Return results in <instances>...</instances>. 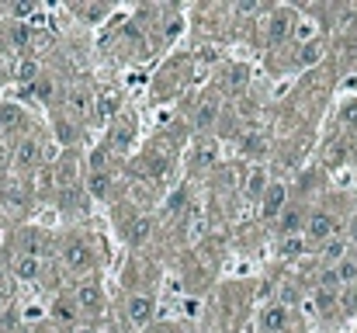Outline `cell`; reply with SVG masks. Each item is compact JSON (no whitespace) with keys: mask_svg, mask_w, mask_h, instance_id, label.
I'll return each instance as SVG.
<instances>
[{"mask_svg":"<svg viewBox=\"0 0 357 333\" xmlns=\"http://www.w3.org/2000/svg\"><path fill=\"white\" fill-rule=\"evenodd\" d=\"M31 94H35L38 101H45V105H49V101H52V94H56V80L38 77V80H35V87H31Z\"/></svg>","mask_w":357,"mask_h":333,"instance_id":"30","label":"cell"},{"mask_svg":"<svg viewBox=\"0 0 357 333\" xmlns=\"http://www.w3.org/2000/svg\"><path fill=\"white\" fill-rule=\"evenodd\" d=\"M288 327H291V306L271 302V306L260 313V330L264 333H284Z\"/></svg>","mask_w":357,"mask_h":333,"instance_id":"17","label":"cell"},{"mask_svg":"<svg viewBox=\"0 0 357 333\" xmlns=\"http://www.w3.org/2000/svg\"><path fill=\"white\" fill-rule=\"evenodd\" d=\"M309 205L302 202V198H291L288 205H284V212H281V219L274 222L278 225V236L284 239V236H302L305 232V222H309Z\"/></svg>","mask_w":357,"mask_h":333,"instance_id":"9","label":"cell"},{"mask_svg":"<svg viewBox=\"0 0 357 333\" xmlns=\"http://www.w3.org/2000/svg\"><path fill=\"white\" fill-rule=\"evenodd\" d=\"M0 135H3V125H0Z\"/></svg>","mask_w":357,"mask_h":333,"instance_id":"40","label":"cell"},{"mask_svg":"<svg viewBox=\"0 0 357 333\" xmlns=\"http://www.w3.org/2000/svg\"><path fill=\"white\" fill-rule=\"evenodd\" d=\"M63 108L70 111L77 121H87L98 111V94L91 87H84V84H73V87L63 91Z\"/></svg>","mask_w":357,"mask_h":333,"instance_id":"6","label":"cell"},{"mask_svg":"<svg viewBox=\"0 0 357 333\" xmlns=\"http://www.w3.org/2000/svg\"><path fill=\"white\" fill-rule=\"evenodd\" d=\"M340 125L351 128V132H357V101H347V105L340 108Z\"/></svg>","mask_w":357,"mask_h":333,"instance_id":"32","label":"cell"},{"mask_svg":"<svg viewBox=\"0 0 357 333\" xmlns=\"http://www.w3.org/2000/svg\"><path fill=\"white\" fill-rule=\"evenodd\" d=\"M3 278H7V274H3V257H0V281H3Z\"/></svg>","mask_w":357,"mask_h":333,"instance_id":"39","label":"cell"},{"mask_svg":"<svg viewBox=\"0 0 357 333\" xmlns=\"http://www.w3.org/2000/svg\"><path fill=\"white\" fill-rule=\"evenodd\" d=\"M52 135L59 139V146L73 149V146L80 142L84 128H80V121H77V118H73L66 108H56V114H52Z\"/></svg>","mask_w":357,"mask_h":333,"instance_id":"12","label":"cell"},{"mask_svg":"<svg viewBox=\"0 0 357 333\" xmlns=\"http://www.w3.org/2000/svg\"><path fill=\"white\" fill-rule=\"evenodd\" d=\"M38 163H42V139H38L35 132H28L24 139H17L10 167H14L17 174H35V170H38Z\"/></svg>","mask_w":357,"mask_h":333,"instance_id":"8","label":"cell"},{"mask_svg":"<svg viewBox=\"0 0 357 333\" xmlns=\"http://www.w3.org/2000/svg\"><path fill=\"white\" fill-rule=\"evenodd\" d=\"M59 260L70 274H94V250H91V239L84 236H70L63 246H59Z\"/></svg>","mask_w":357,"mask_h":333,"instance_id":"2","label":"cell"},{"mask_svg":"<svg viewBox=\"0 0 357 333\" xmlns=\"http://www.w3.org/2000/svg\"><path fill=\"white\" fill-rule=\"evenodd\" d=\"M288 202H291V188H288V184H281V181H271L267 195L260 198V216H264L267 222H278Z\"/></svg>","mask_w":357,"mask_h":333,"instance_id":"11","label":"cell"},{"mask_svg":"<svg viewBox=\"0 0 357 333\" xmlns=\"http://www.w3.org/2000/svg\"><path fill=\"white\" fill-rule=\"evenodd\" d=\"M70 333H101V330H98V327H91V323H80L77 330H70Z\"/></svg>","mask_w":357,"mask_h":333,"instance_id":"37","label":"cell"},{"mask_svg":"<svg viewBox=\"0 0 357 333\" xmlns=\"http://www.w3.org/2000/svg\"><path fill=\"white\" fill-rule=\"evenodd\" d=\"M212 163H215V149H212V146L205 142V149H198V153H195V167H202V170H208Z\"/></svg>","mask_w":357,"mask_h":333,"instance_id":"35","label":"cell"},{"mask_svg":"<svg viewBox=\"0 0 357 333\" xmlns=\"http://www.w3.org/2000/svg\"><path fill=\"white\" fill-rule=\"evenodd\" d=\"M10 14H14V17H24V14H35V3H21V7H14Z\"/></svg>","mask_w":357,"mask_h":333,"instance_id":"36","label":"cell"},{"mask_svg":"<svg viewBox=\"0 0 357 333\" xmlns=\"http://www.w3.org/2000/svg\"><path fill=\"white\" fill-rule=\"evenodd\" d=\"M125 320L132 330H149L153 320H156V302L149 292H132L125 299Z\"/></svg>","mask_w":357,"mask_h":333,"instance_id":"5","label":"cell"},{"mask_svg":"<svg viewBox=\"0 0 357 333\" xmlns=\"http://www.w3.org/2000/svg\"><path fill=\"white\" fill-rule=\"evenodd\" d=\"M305 250H309V239H305V236H284V239H281V250H278V253H281L284 260H298V257H302Z\"/></svg>","mask_w":357,"mask_h":333,"instance_id":"27","label":"cell"},{"mask_svg":"<svg viewBox=\"0 0 357 333\" xmlns=\"http://www.w3.org/2000/svg\"><path fill=\"white\" fill-rule=\"evenodd\" d=\"M84 21H101V17H108L112 14V7H73Z\"/></svg>","mask_w":357,"mask_h":333,"instance_id":"33","label":"cell"},{"mask_svg":"<svg viewBox=\"0 0 357 333\" xmlns=\"http://www.w3.org/2000/svg\"><path fill=\"white\" fill-rule=\"evenodd\" d=\"M49 323L56 327V330H77L80 323H84V313L77 309V302H73V295H56L49 306Z\"/></svg>","mask_w":357,"mask_h":333,"instance_id":"7","label":"cell"},{"mask_svg":"<svg viewBox=\"0 0 357 333\" xmlns=\"http://www.w3.org/2000/svg\"><path fill=\"white\" fill-rule=\"evenodd\" d=\"M188 202H191V195H188L184 188H177V191L167 198V205H163V209H167V216H181V212L188 209Z\"/></svg>","mask_w":357,"mask_h":333,"instance_id":"29","label":"cell"},{"mask_svg":"<svg viewBox=\"0 0 357 333\" xmlns=\"http://www.w3.org/2000/svg\"><path fill=\"white\" fill-rule=\"evenodd\" d=\"M347 156H351V139H330L326 149H323V167L337 170V167L347 163Z\"/></svg>","mask_w":357,"mask_h":333,"instance_id":"21","label":"cell"},{"mask_svg":"<svg viewBox=\"0 0 357 333\" xmlns=\"http://www.w3.org/2000/svg\"><path fill=\"white\" fill-rule=\"evenodd\" d=\"M0 125H3V132L7 135H28V111L21 108V105H14V101H0Z\"/></svg>","mask_w":357,"mask_h":333,"instance_id":"15","label":"cell"},{"mask_svg":"<svg viewBox=\"0 0 357 333\" xmlns=\"http://www.w3.org/2000/svg\"><path fill=\"white\" fill-rule=\"evenodd\" d=\"M354 253V243H351V236H330L326 243H319V264H323V271L326 267H337L340 260H347Z\"/></svg>","mask_w":357,"mask_h":333,"instance_id":"14","label":"cell"},{"mask_svg":"<svg viewBox=\"0 0 357 333\" xmlns=\"http://www.w3.org/2000/svg\"><path fill=\"white\" fill-rule=\"evenodd\" d=\"M42 274H45L42 257H31V253H17V257H14V278H17V281L35 285V281H42Z\"/></svg>","mask_w":357,"mask_h":333,"instance_id":"18","label":"cell"},{"mask_svg":"<svg viewBox=\"0 0 357 333\" xmlns=\"http://www.w3.org/2000/svg\"><path fill=\"white\" fill-rule=\"evenodd\" d=\"M267 188H271L267 167H264V163H253V167L246 170V177H243V198H246V202H260V198L267 195Z\"/></svg>","mask_w":357,"mask_h":333,"instance_id":"16","label":"cell"},{"mask_svg":"<svg viewBox=\"0 0 357 333\" xmlns=\"http://www.w3.org/2000/svg\"><path fill=\"white\" fill-rule=\"evenodd\" d=\"M149 236H153V219H149L146 212H139L132 222H125V239H128L132 246H142Z\"/></svg>","mask_w":357,"mask_h":333,"instance_id":"22","label":"cell"},{"mask_svg":"<svg viewBox=\"0 0 357 333\" xmlns=\"http://www.w3.org/2000/svg\"><path fill=\"white\" fill-rule=\"evenodd\" d=\"M87 170H112V142H98L87 156Z\"/></svg>","mask_w":357,"mask_h":333,"instance_id":"26","label":"cell"},{"mask_svg":"<svg viewBox=\"0 0 357 333\" xmlns=\"http://www.w3.org/2000/svg\"><path fill=\"white\" fill-rule=\"evenodd\" d=\"M38 73H42V66H38V59H35V56H21V59H17V70H14L17 84H35V80H38Z\"/></svg>","mask_w":357,"mask_h":333,"instance_id":"25","label":"cell"},{"mask_svg":"<svg viewBox=\"0 0 357 333\" xmlns=\"http://www.w3.org/2000/svg\"><path fill=\"white\" fill-rule=\"evenodd\" d=\"M73 302H77V309L84 313V323L87 320H101L105 316V309H108V295H105V285H101V278H94V274H87V278H80L77 285H73Z\"/></svg>","mask_w":357,"mask_h":333,"instance_id":"1","label":"cell"},{"mask_svg":"<svg viewBox=\"0 0 357 333\" xmlns=\"http://www.w3.org/2000/svg\"><path fill=\"white\" fill-rule=\"evenodd\" d=\"M31 333H56V327H52V323H38Z\"/></svg>","mask_w":357,"mask_h":333,"instance_id":"38","label":"cell"},{"mask_svg":"<svg viewBox=\"0 0 357 333\" xmlns=\"http://www.w3.org/2000/svg\"><path fill=\"white\" fill-rule=\"evenodd\" d=\"M121 98L115 94V91H105V94H98V114L101 118H119L121 114Z\"/></svg>","mask_w":357,"mask_h":333,"instance_id":"28","label":"cell"},{"mask_svg":"<svg viewBox=\"0 0 357 333\" xmlns=\"http://www.w3.org/2000/svg\"><path fill=\"white\" fill-rule=\"evenodd\" d=\"M153 191H156L153 181H132L128 184V198H132L135 209H149L153 205Z\"/></svg>","mask_w":357,"mask_h":333,"instance_id":"23","label":"cell"},{"mask_svg":"<svg viewBox=\"0 0 357 333\" xmlns=\"http://www.w3.org/2000/svg\"><path fill=\"white\" fill-rule=\"evenodd\" d=\"M84 174H87V167H84V160H80L77 149H66V153L52 163V184L59 188V195H63V191H77V184L84 181Z\"/></svg>","mask_w":357,"mask_h":333,"instance_id":"3","label":"cell"},{"mask_svg":"<svg viewBox=\"0 0 357 333\" xmlns=\"http://www.w3.org/2000/svg\"><path fill=\"white\" fill-rule=\"evenodd\" d=\"M337 232H340V216H337L333 209H312L302 236L309 239V246H319V243H326V239L337 236Z\"/></svg>","mask_w":357,"mask_h":333,"instance_id":"4","label":"cell"},{"mask_svg":"<svg viewBox=\"0 0 357 333\" xmlns=\"http://www.w3.org/2000/svg\"><path fill=\"white\" fill-rule=\"evenodd\" d=\"M219 111H222V98H219V94H205V98L198 101V108H195V125H198L202 132H208V128L219 121Z\"/></svg>","mask_w":357,"mask_h":333,"instance_id":"19","label":"cell"},{"mask_svg":"<svg viewBox=\"0 0 357 333\" xmlns=\"http://www.w3.org/2000/svg\"><path fill=\"white\" fill-rule=\"evenodd\" d=\"M243 149H246L250 156H257V153H264V149H267V142H264V135H260V132H250V135H246V142H243Z\"/></svg>","mask_w":357,"mask_h":333,"instance_id":"34","label":"cell"},{"mask_svg":"<svg viewBox=\"0 0 357 333\" xmlns=\"http://www.w3.org/2000/svg\"><path fill=\"white\" fill-rule=\"evenodd\" d=\"M10 42H14L17 49H24V45L31 42V24H21V21H14V24H10Z\"/></svg>","mask_w":357,"mask_h":333,"instance_id":"31","label":"cell"},{"mask_svg":"<svg viewBox=\"0 0 357 333\" xmlns=\"http://www.w3.org/2000/svg\"><path fill=\"white\" fill-rule=\"evenodd\" d=\"M340 299H344L340 288H330V285H316V288H312V309H316L319 316H330V313L340 306Z\"/></svg>","mask_w":357,"mask_h":333,"instance_id":"20","label":"cell"},{"mask_svg":"<svg viewBox=\"0 0 357 333\" xmlns=\"http://www.w3.org/2000/svg\"><path fill=\"white\" fill-rule=\"evenodd\" d=\"M295 28H298V14L291 7H274L271 17H267V42L281 45V42H288L295 35Z\"/></svg>","mask_w":357,"mask_h":333,"instance_id":"10","label":"cell"},{"mask_svg":"<svg viewBox=\"0 0 357 333\" xmlns=\"http://www.w3.org/2000/svg\"><path fill=\"white\" fill-rule=\"evenodd\" d=\"M84 191L91 202H108L115 195V174L112 170H87L84 174Z\"/></svg>","mask_w":357,"mask_h":333,"instance_id":"13","label":"cell"},{"mask_svg":"<svg viewBox=\"0 0 357 333\" xmlns=\"http://www.w3.org/2000/svg\"><path fill=\"white\" fill-rule=\"evenodd\" d=\"M167 167H170V160H167V156H142L139 174H142V177H149V181L156 184V181H163V177H167Z\"/></svg>","mask_w":357,"mask_h":333,"instance_id":"24","label":"cell"},{"mask_svg":"<svg viewBox=\"0 0 357 333\" xmlns=\"http://www.w3.org/2000/svg\"><path fill=\"white\" fill-rule=\"evenodd\" d=\"M10 333H17V330H10Z\"/></svg>","mask_w":357,"mask_h":333,"instance_id":"41","label":"cell"}]
</instances>
